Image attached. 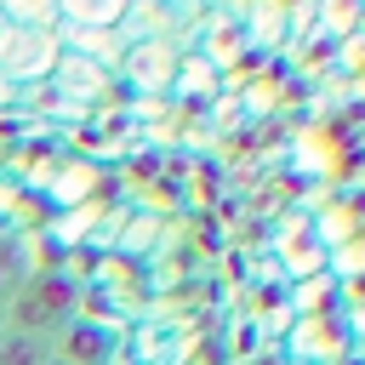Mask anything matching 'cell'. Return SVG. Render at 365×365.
Masks as SVG:
<instances>
[{"instance_id": "obj_6", "label": "cell", "mask_w": 365, "mask_h": 365, "mask_svg": "<svg viewBox=\"0 0 365 365\" xmlns=\"http://www.w3.org/2000/svg\"><path fill=\"white\" fill-rule=\"evenodd\" d=\"M57 354H63L68 365H108V359H114V331L80 314V319H68V325L57 331Z\"/></svg>"}, {"instance_id": "obj_11", "label": "cell", "mask_w": 365, "mask_h": 365, "mask_svg": "<svg viewBox=\"0 0 365 365\" xmlns=\"http://www.w3.org/2000/svg\"><path fill=\"white\" fill-rule=\"evenodd\" d=\"M0 17L11 29H57V0H0Z\"/></svg>"}, {"instance_id": "obj_4", "label": "cell", "mask_w": 365, "mask_h": 365, "mask_svg": "<svg viewBox=\"0 0 365 365\" xmlns=\"http://www.w3.org/2000/svg\"><path fill=\"white\" fill-rule=\"evenodd\" d=\"M57 46L74 51V57H86V63H97V68H108V74H120L131 40L120 29H74V23H57Z\"/></svg>"}, {"instance_id": "obj_7", "label": "cell", "mask_w": 365, "mask_h": 365, "mask_svg": "<svg viewBox=\"0 0 365 365\" xmlns=\"http://www.w3.org/2000/svg\"><path fill=\"white\" fill-rule=\"evenodd\" d=\"M131 0H57V17L74 29H120Z\"/></svg>"}, {"instance_id": "obj_10", "label": "cell", "mask_w": 365, "mask_h": 365, "mask_svg": "<svg viewBox=\"0 0 365 365\" xmlns=\"http://www.w3.org/2000/svg\"><path fill=\"white\" fill-rule=\"evenodd\" d=\"M245 23H251V40L257 46H279V34L291 23V6L285 0H251L245 6Z\"/></svg>"}, {"instance_id": "obj_8", "label": "cell", "mask_w": 365, "mask_h": 365, "mask_svg": "<svg viewBox=\"0 0 365 365\" xmlns=\"http://www.w3.org/2000/svg\"><path fill=\"white\" fill-rule=\"evenodd\" d=\"M51 354H57V336H34V331L0 325V365H46Z\"/></svg>"}, {"instance_id": "obj_1", "label": "cell", "mask_w": 365, "mask_h": 365, "mask_svg": "<svg viewBox=\"0 0 365 365\" xmlns=\"http://www.w3.org/2000/svg\"><path fill=\"white\" fill-rule=\"evenodd\" d=\"M68 319H80V279L51 268V274H29V285L6 302V325L11 331H34V336H57Z\"/></svg>"}, {"instance_id": "obj_13", "label": "cell", "mask_w": 365, "mask_h": 365, "mask_svg": "<svg viewBox=\"0 0 365 365\" xmlns=\"http://www.w3.org/2000/svg\"><path fill=\"white\" fill-rule=\"evenodd\" d=\"M11 34H17V29H11L6 17H0V57H6V46H11Z\"/></svg>"}, {"instance_id": "obj_12", "label": "cell", "mask_w": 365, "mask_h": 365, "mask_svg": "<svg viewBox=\"0 0 365 365\" xmlns=\"http://www.w3.org/2000/svg\"><path fill=\"white\" fill-rule=\"evenodd\" d=\"M211 6H222V11H234V17H245V6H251V0H211Z\"/></svg>"}, {"instance_id": "obj_14", "label": "cell", "mask_w": 365, "mask_h": 365, "mask_svg": "<svg viewBox=\"0 0 365 365\" xmlns=\"http://www.w3.org/2000/svg\"><path fill=\"white\" fill-rule=\"evenodd\" d=\"M165 6H171V11H194L200 0H165Z\"/></svg>"}, {"instance_id": "obj_15", "label": "cell", "mask_w": 365, "mask_h": 365, "mask_svg": "<svg viewBox=\"0 0 365 365\" xmlns=\"http://www.w3.org/2000/svg\"><path fill=\"white\" fill-rule=\"evenodd\" d=\"M46 365H68V359H63V354H51V359H46Z\"/></svg>"}, {"instance_id": "obj_9", "label": "cell", "mask_w": 365, "mask_h": 365, "mask_svg": "<svg viewBox=\"0 0 365 365\" xmlns=\"http://www.w3.org/2000/svg\"><path fill=\"white\" fill-rule=\"evenodd\" d=\"M29 285V245L17 234H0V308Z\"/></svg>"}, {"instance_id": "obj_3", "label": "cell", "mask_w": 365, "mask_h": 365, "mask_svg": "<svg viewBox=\"0 0 365 365\" xmlns=\"http://www.w3.org/2000/svg\"><path fill=\"white\" fill-rule=\"evenodd\" d=\"M177 68H182V51H177L171 34H160V40H137V46H125L120 80H131L137 91H171V86H177Z\"/></svg>"}, {"instance_id": "obj_5", "label": "cell", "mask_w": 365, "mask_h": 365, "mask_svg": "<svg viewBox=\"0 0 365 365\" xmlns=\"http://www.w3.org/2000/svg\"><path fill=\"white\" fill-rule=\"evenodd\" d=\"M46 86H51V91H63V97H74V103H103V97L114 91V74H108V68H97V63H86V57H74V51H63Z\"/></svg>"}, {"instance_id": "obj_2", "label": "cell", "mask_w": 365, "mask_h": 365, "mask_svg": "<svg viewBox=\"0 0 365 365\" xmlns=\"http://www.w3.org/2000/svg\"><path fill=\"white\" fill-rule=\"evenodd\" d=\"M57 57H63L57 29H17L11 46H6V57H0V80L17 86V91L23 86H46L51 68H57Z\"/></svg>"}]
</instances>
